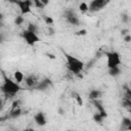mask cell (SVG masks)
I'll list each match as a JSON object with an SVG mask.
<instances>
[{"label": "cell", "mask_w": 131, "mask_h": 131, "mask_svg": "<svg viewBox=\"0 0 131 131\" xmlns=\"http://www.w3.org/2000/svg\"><path fill=\"white\" fill-rule=\"evenodd\" d=\"M64 57H66L67 69L69 70V72H71L74 75H79L83 72L85 64L82 60H80L79 58H77L69 53H64Z\"/></svg>", "instance_id": "cell-1"}, {"label": "cell", "mask_w": 131, "mask_h": 131, "mask_svg": "<svg viewBox=\"0 0 131 131\" xmlns=\"http://www.w3.org/2000/svg\"><path fill=\"white\" fill-rule=\"evenodd\" d=\"M1 89H2V92L6 95V96H14L16 95L19 91H20V86L19 84H17L15 81H12L11 79L9 78H5L4 79V82L1 86Z\"/></svg>", "instance_id": "cell-2"}, {"label": "cell", "mask_w": 131, "mask_h": 131, "mask_svg": "<svg viewBox=\"0 0 131 131\" xmlns=\"http://www.w3.org/2000/svg\"><path fill=\"white\" fill-rule=\"evenodd\" d=\"M106 56V67L107 69L119 68L121 64V55L117 51H107L105 53Z\"/></svg>", "instance_id": "cell-3"}, {"label": "cell", "mask_w": 131, "mask_h": 131, "mask_svg": "<svg viewBox=\"0 0 131 131\" xmlns=\"http://www.w3.org/2000/svg\"><path fill=\"white\" fill-rule=\"evenodd\" d=\"M21 37L24 38V40L26 41V43L30 46H34L36 45L39 41H40V38L39 36L37 35V33H34V32H31L29 30H24L23 33H21Z\"/></svg>", "instance_id": "cell-4"}, {"label": "cell", "mask_w": 131, "mask_h": 131, "mask_svg": "<svg viewBox=\"0 0 131 131\" xmlns=\"http://www.w3.org/2000/svg\"><path fill=\"white\" fill-rule=\"evenodd\" d=\"M15 4L18 6L20 14L25 15V14L32 12V5L34 3H33V1H30V0H19V1H16Z\"/></svg>", "instance_id": "cell-5"}, {"label": "cell", "mask_w": 131, "mask_h": 131, "mask_svg": "<svg viewBox=\"0 0 131 131\" xmlns=\"http://www.w3.org/2000/svg\"><path fill=\"white\" fill-rule=\"evenodd\" d=\"M108 4L106 0H93L89 3V11L90 12H97L103 9Z\"/></svg>", "instance_id": "cell-6"}, {"label": "cell", "mask_w": 131, "mask_h": 131, "mask_svg": "<svg viewBox=\"0 0 131 131\" xmlns=\"http://www.w3.org/2000/svg\"><path fill=\"white\" fill-rule=\"evenodd\" d=\"M64 18L72 26H79V24H80V19H79L77 13L74 10H72V9L66 10V12H64Z\"/></svg>", "instance_id": "cell-7"}, {"label": "cell", "mask_w": 131, "mask_h": 131, "mask_svg": "<svg viewBox=\"0 0 131 131\" xmlns=\"http://www.w3.org/2000/svg\"><path fill=\"white\" fill-rule=\"evenodd\" d=\"M25 83H26V85H27L28 87L36 89L37 86L39 85L40 81H39V79H38V77H37L36 75L30 74V75H28V76L25 77Z\"/></svg>", "instance_id": "cell-8"}, {"label": "cell", "mask_w": 131, "mask_h": 131, "mask_svg": "<svg viewBox=\"0 0 131 131\" xmlns=\"http://www.w3.org/2000/svg\"><path fill=\"white\" fill-rule=\"evenodd\" d=\"M92 103H93V105H94V107L96 108V111H97V113L103 118V119H106L107 118V112H106V110L104 108V106L102 105V103H101V101L99 100V99H97V100H92Z\"/></svg>", "instance_id": "cell-9"}, {"label": "cell", "mask_w": 131, "mask_h": 131, "mask_svg": "<svg viewBox=\"0 0 131 131\" xmlns=\"http://www.w3.org/2000/svg\"><path fill=\"white\" fill-rule=\"evenodd\" d=\"M34 121L35 123L40 126V127H43L47 124V120H46V116L43 112H38L34 115Z\"/></svg>", "instance_id": "cell-10"}, {"label": "cell", "mask_w": 131, "mask_h": 131, "mask_svg": "<svg viewBox=\"0 0 131 131\" xmlns=\"http://www.w3.org/2000/svg\"><path fill=\"white\" fill-rule=\"evenodd\" d=\"M50 85H51V81L49 79H43L42 81H40V83L36 89L40 90V91H44V90H47Z\"/></svg>", "instance_id": "cell-11"}, {"label": "cell", "mask_w": 131, "mask_h": 131, "mask_svg": "<svg viewBox=\"0 0 131 131\" xmlns=\"http://www.w3.org/2000/svg\"><path fill=\"white\" fill-rule=\"evenodd\" d=\"M101 95H102L101 90H98V89H92V90H90L88 97H89V99L92 101V100H97V99H99V98L101 97Z\"/></svg>", "instance_id": "cell-12"}, {"label": "cell", "mask_w": 131, "mask_h": 131, "mask_svg": "<svg viewBox=\"0 0 131 131\" xmlns=\"http://www.w3.org/2000/svg\"><path fill=\"white\" fill-rule=\"evenodd\" d=\"M25 75H24V73L23 72H20V71H15L14 73H13V78H14V81L17 83V84H20L24 80H25Z\"/></svg>", "instance_id": "cell-13"}, {"label": "cell", "mask_w": 131, "mask_h": 131, "mask_svg": "<svg viewBox=\"0 0 131 131\" xmlns=\"http://www.w3.org/2000/svg\"><path fill=\"white\" fill-rule=\"evenodd\" d=\"M21 113H23V111H21L20 107L15 108V110H11L10 113H9V117L12 118V119H15V118L20 117V116H21Z\"/></svg>", "instance_id": "cell-14"}, {"label": "cell", "mask_w": 131, "mask_h": 131, "mask_svg": "<svg viewBox=\"0 0 131 131\" xmlns=\"http://www.w3.org/2000/svg\"><path fill=\"white\" fill-rule=\"evenodd\" d=\"M130 124H131V119L128 118V117H124V118L122 119V121H121V128H122L123 130H126V129L129 127Z\"/></svg>", "instance_id": "cell-15"}, {"label": "cell", "mask_w": 131, "mask_h": 131, "mask_svg": "<svg viewBox=\"0 0 131 131\" xmlns=\"http://www.w3.org/2000/svg\"><path fill=\"white\" fill-rule=\"evenodd\" d=\"M121 74L120 68H114V69H108V75L111 77H118Z\"/></svg>", "instance_id": "cell-16"}, {"label": "cell", "mask_w": 131, "mask_h": 131, "mask_svg": "<svg viewBox=\"0 0 131 131\" xmlns=\"http://www.w3.org/2000/svg\"><path fill=\"white\" fill-rule=\"evenodd\" d=\"M123 89H124V92H125V98L131 100V88H130L128 85L125 84V85L123 86Z\"/></svg>", "instance_id": "cell-17"}, {"label": "cell", "mask_w": 131, "mask_h": 131, "mask_svg": "<svg viewBox=\"0 0 131 131\" xmlns=\"http://www.w3.org/2000/svg\"><path fill=\"white\" fill-rule=\"evenodd\" d=\"M79 10L81 12H87V11H89V4H87L86 2H81L79 4Z\"/></svg>", "instance_id": "cell-18"}, {"label": "cell", "mask_w": 131, "mask_h": 131, "mask_svg": "<svg viewBox=\"0 0 131 131\" xmlns=\"http://www.w3.org/2000/svg\"><path fill=\"white\" fill-rule=\"evenodd\" d=\"M92 119H93V121L95 122V123H97V124H101L102 122H103V118L98 114V113H95V114H93V117H92Z\"/></svg>", "instance_id": "cell-19"}, {"label": "cell", "mask_w": 131, "mask_h": 131, "mask_svg": "<svg viewBox=\"0 0 131 131\" xmlns=\"http://www.w3.org/2000/svg\"><path fill=\"white\" fill-rule=\"evenodd\" d=\"M27 30H29V31H31V32H34V33H37V32H38V26H37L36 24H34V23H30V24L28 25Z\"/></svg>", "instance_id": "cell-20"}, {"label": "cell", "mask_w": 131, "mask_h": 131, "mask_svg": "<svg viewBox=\"0 0 131 131\" xmlns=\"http://www.w3.org/2000/svg\"><path fill=\"white\" fill-rule=\"evenodd\" d=\"M14 23H15V25H17V26H21L24 23H25V18H24V16L20 14V15H17L16 17H15V19H14Z\"/></svg>", "instance_id": "cell-21"}, {"label": "cell", "mask_w": 131, "mask_h": 131, "mask_svg": "<svg viewBox=\"0 0 131 131\" xmlns=\"http://www.w3.org/2000/svg\"><path fill=\"white\" fill-rule=\"evenodd\" d=\"M123 105L131 113V100H130V99L124 98V99H123Z\"/></svg>", "instance_id": "cell-22"}, {"label": "cell", "mask_w": 131, "mask_h": 131, "mask_svg": "<svg viewBox=\"0 0 131 131\" xmlns=\"http://www.w3.org/2000/svg\"><path fill=\"white\" fill-rule=\"evenodd\" d=\"M33 3L37 8H44L45 7V4L42 2V0H34Z\"/></svg>", "instance_id": "cell-23"}, {"label": "cell", "mask_w": 131, "mask_h": 131, "mask_svg": "<svg viewBox=\"0 0 131 131\" xmlns=\"http://www.w3.org/2000/svg\"><path fill=\"white\" fill-rule=\"evenodd\" d=\"M43 19L46 23V25H53V23H54L53 18L51 16H48V15H43Z\"/></svg>", "instance_id": "cell-24"}, {"label": "cell", "mask_w": 131, "mask_h": 131, "mask_svg": "<svg viewBox=\"0 0 131 131\" xmlns=\"http://www.w3.org/2000/svg\"><path fill=\"white\" fill-rule=\"evenodd\" d=\"M20 100L19 99H16V100H14L13 102H12V104H11V110H15V108H18V107H20Z\"/></svg>", "instance_id": "cell-25"}, {"label": "cell", "mask_w": 131, "mask_h": 131, "mask_svg": "<svg viewBox=\"0 0 131 131\" xmlns=\"http://www.w3.org/2000/svg\"><path fill=\"white\" fill-rule=\"evenodd\" d=\"M74 95V97H75V99L77 100V102H78V104L79 105H82L83 104V100H82V98H81V96L78 94V93H74L73 94Z\"/></svg>", "instance_id": "cell-26"}, {"label": "cell", "mask_w": 131, "mask_h": 131, "mask_svg": "<svg viewBox=\"0 0 131 131\" xmlns=\"http://www.w3.org/2000/svg\"><path fill=\"white\" fill-rule=\"evenodd\" d=\"M124 41H125L126 43H130V42H131V35L128 34V35L124 36Z\"/></svg>", "instance_id": "cell-27"}, {"label": "cell", "mask_w": 131, "mask_h": 131, "mask_svg": "<svg viewBox=\"0 0 131 131\" xmlns=\"http://www.w3.org/2000/svg\"><path fill=\"white\" fill-rule=\"evenodd\" d=\"M128 19H129V17H128L127 14H123V15H122V21H123V23H127Z\"/></svg>", "instance_id": "cell-28"}, {"label": "cell", "mask_w": 131, "mask_h": 131, "mask_svg": "<svg viewBox=\"0 0 131 131\" xmlns=\"http://www.w3.org/2000/svg\"><path fill=\"white\" fill-rule=\"evenodd\" d=\"M77 34H78L79 36H85V35L87 34V31H86V30H81V31H79Z\"/></svg>", "instance_id": "cell-29"}, {"label": "cell", "mask_w": 131, "mask_h": 131, "mask_svg": "<svg viewBox=\"0 0 131 131\" xmlns=\"http://www.w3.org/2000/svg\"><path fill=\"white\" fill-rule=\"evenodd\" d=\"M128 33H129V31H128V30H122V35H123V36L128 35Z\"/></svg>", "instance_id": "cell-30"}, {"label": "cell", "mask_w": 131, "mask_h": 131, "mask_svg": "<svg viewBox=\"0 0 131 131\" xmlns=\"http://www.w3.org/2000/svg\"><path fill=\"white\" fill-rule=\"evenodd\" d=\"M23 131H35L34 128H31V127H28V128H25Z\"/></svg>", "instance_id": "cell-31"}, {"label": "cell", "mask_w": 131, "mask_h": 131, "mask_svg": "<svg viewBox=\"0 0 131 131\" xmlns=\"http://www.w3.org/2000/svg\"><path fill=\"white\" fill-rule=\"evenodd\" d=\"M126 131H131V124H130V125H129V127L126 129Z\"/></svg>", "instance_id": "cell-32"}, {"label": "cell", "mask_w": 131, "mask_h": 131, "mask_svg": "<svg viewBox=\"0 0 131 131\" xmlns=\"http://www.w3.org/2000/svg\"><path fill=\"white\" fill-rule=\"evenodd\" d=\"M67 131H73V130H67Z\"/></svg>", "instance_id": "cell-33"}]
</instances>
